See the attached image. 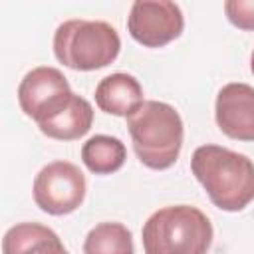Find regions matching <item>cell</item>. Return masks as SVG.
I'll return each instance as SVG.
<instances>
[{"instance_id":"cell-10","label":"cell","mask_w":254,"mask_h":254,"mask_svg":"<svg viewBox=\"0 0 254 254\" xmlns=\"http://www.w3.org/2000/svg\"><path fill=\"white\" fill-rule=\"evenodd\" d=\"M143 87L131 73H111L95 87V103L101 111L117 117H129L143 103Z\"/></svg>"},{"instance_id":"cell-11","label":"cell","mask_w":254,"mask_h":254,"mask_svg":"<svg viewBox=\"0 0 254 254\" xmlns=\"http://www.w3.org/2000/svg\"><path fill=\"white\" fill-rule=\"evenodd\" d=\"M4 254H24V252H65L60 236L40 222H20L12 226L2 238Z\"/></svg>"},{"instance_id":"cell-13","label":"cell","mask_w":254,"mask_h":254,"mask_svg":"<svg viewBox=\"0 0 254 254\" xmlns=\"http://www.w3.org/2000/svg\"><path fill=\"white\" fill-rule=\"evenodd\" d=\"M85 254H133L131 230L121 222H101L93 226L83 242Z\"/></svg>"},{"instance_id":"cell-1","label":"cell","mask_w":254,"mask_h":254,"mask_svg":"<svg viewBox=\"0 0 254 254\" xmlns=\"http://www.w3.org/2000/svg\"><path fill=\"white\" fill-rule=\"evenodd\" d=\"M190 171L210 202L238 212L254 200V161L220 145H200L190 157Z\"/></svg>"},{"instance_id":"cell-14","label":"cell","mask_w":254,"mask_h":254,"mask_svg":"<svg viewBox=\"0 0 254 254\" xmlns=\"http://www.w3.org/2000/svg\"><path fill=\"white\" fill-rule=\"evenodd\" d=\"M228 22L244 32H254V0H224Z\"/></svg>"},{"instance_id":"cell-3","label":"cell","mask_w":254,"mask_h":254,"mask_svg":"<svg viewBox=\"0 0 254 254\" xmlns=\"http://www.w3.org/2000/svg\"><path fill=\"white\" fill-rule=\"evenodd\" d=\"M212 236L208 216L190 204L155 210L141 230L147 254H202L210 248Z\"/></svg>"},{"instance_id":"cell-6","label":"cell","mask_w":254,"mask_h":254,"mask_svg":"<svg viewBox=\"0 0 254 254\" xmlns=\"http://www.w3.org/2000/svg\"><path fill=\"white\" fill-rule=\"evenodd\" d=\"M127 30L145 48H163L185 30V16L175 0H133Z\"/></svg>"},{"instance_id":"cell-15","label":"cell","mask_w":254,"mask_h":254,"mask_svg":"<svg viewBox=\"0 0 254 254\" xmlns=\"http://www.w3.org/2000/svg\"><path fill=\"white\" fill-rule=\"evenodd\" d=\"M250 69H252V75H254V50H252V56H250Z\"/></svg>"},{"instance_id":"cell-12","label":"cell","mask_w":254,"mask_h":254,"mask_svg":"<svg viewBox=\"0 0 254 254\" xmlns=\"http://www.w3.org/2000/svg\"><path fill=\"white\" fill-rule=\"evenodd\" d=\"M125 159L123 141L111 135H93L81 147V161L93 175H111L123 167Z\"/></svg>"},{"instance_id":"cell-5","label":"cell","mask_w":254,"mask_h":254,"mask_svg":"<svg viewBox=\"0 0 254 254\" xmlns=\"http://www.w3.org/2000/svg\"><path fill=\"white\" fill-rule=\"evenodd\" d=\"M85 175L69 161H54L40 169L34 179L32 194L40 210L64 216L77 210L85 198Z\"/></svg>"},{"instance_id":"cell-9","label":"cell","mask_w":254,"mask_h":254,"mask_svg":"<svg viewBox=\"0 0 254 254\" xmlns=\"http://www.w3.org/2000/svg\"><path fill=\"white\" fill-rule=\"evenodd\" d=\"M69 81L67 77L58 69V67H50V65H40L30 69L20 85H18V103L20 109L24 111V115H28L30 119H34L38 115V111L58 93L67 91Z\"/></svg>"},{"instance_id":"cell-4","label":"cell","mask_w":254,"mask_h":254,"mask_svg":"<svg viewBox=\"0 0 254 254\" xmlns=\"http://www.w3.org/2000/svg\"><path fill=\"white\" fill-rule=\"evenodd\" d=\"M121 50L117 30L103 20L71 18L54 34V56L75 71H93L115 62Z\"/></svg>"},{"instance_id":"cell-2","label":"cell","mask_w":254,"mask_h":254,"mask_svg":"<svg viewBox=\"0 0 254 254\" xmlns=\"http://www.w3.org/2000/svg\"><path fill=\"white\" fill-rule=\"evenodd\" d=\"M127 129L139 161L153 169L173 167L183 149L185 127L179 111L157 99H147L127 117Z\"/></svg>"},{"instance_id":"cell-8","label":"cell","mask_w":254,"mask_h":254,"mask_svg":"<svg viewBox=\"0 0 254 254\" xmlns=\"http://www.w3.org/2000/svg\"><path fill=\"white\" fill-rule=\"evenodd\" d=\"M218 129L234 141H254V87L242 81L222 85L214 103Z\"/></svg>"},{"instance_id":"cell-7","label":"cell","mask_w":254,"mask_h":254,"mask_svg":"<svg viewBox=\"0 0 254 254\" xmlns=\"http://www.w3.org/2000/svg\"><path fill=\"white\" fill-rule=\"evenodd\" d=\"M34 121L38 123V129L50 139L75 141L91 129L93 107L85 97L67 89L52 97L38 111Z\"/></svg>"}]
</instances>
